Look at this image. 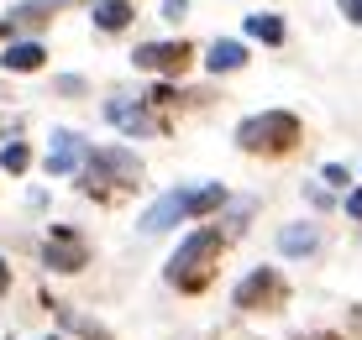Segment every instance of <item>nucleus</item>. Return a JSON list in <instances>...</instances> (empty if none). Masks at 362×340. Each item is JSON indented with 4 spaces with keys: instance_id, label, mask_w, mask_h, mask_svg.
I'll use <instances>...</instances> for the list:
<instances>
[{
    "instance_id": "obj_1",
    "label": "nucleus",
    "mask_w": 362,
    "mask_h": 340,
    "mask_svg": "<svg viewBox=\"0 0 362 340\" xmlns=\"http://www.w3.org/2000/svg\"><path fill=\"white\" fill-rule=\"evenodd\" d=\"M216 257H221V231L199 225L189 241L168 257V283L179 288V293H199V288L216 278Z\"/></svg>"
},
{
    "instance_id": "obj_2",
    "label": "nucleus",
    "mask_w": 362,
    "mask_h": 340,
    "mask_svg": "<svg viewBox=\"0 0 362 340\" xmlns=\"http://www.w3.org/2000/svg\"><path fill=\"white\" fill-rule=\"evenodd\" d=\"M236 142L247 152H289V147H299V121L289 110H263V116L236 126Z\"/></svg>"
},
{
    "instance_id": "obj_3",
    "label": "nucleus",
    "mask_w": 362,
    "mask_h": 340,
    "mask_svg": "<svg viewBox=\"0 0 362 340\" xmlns=\"http://www.w3.org/2000/svg\"><path fill=\"white\" fill-rule=\"evenodd\" d=\"M121 178V188H132L136 178H142V162H136L127 147H100V152H90V168H84V188L90 194H110V183Z\"/></svg>"
},
{
    "instance_id": "obj_4",
    "label": "nucleus",
    "mask_w": 362,
    "mask_h": 340,
    "mask_svg": "<svg viewBox=\"0 0 362 340\" xmlns=\"http://www.w3.org/2000/svg\"><path fill=\"white\" fill-rule=\"evenodd\" d=\"M289 288L273 267H252L242 283H236V309H284Z\"/></svg>"
},
{
    "instance_id": "obj_5",
    "label": "nucleus",
    "mask_w": 362,
    "mask_h": 340,
    "mask_svg": "<svg viewBox=\"0 0 362 340\" xmlns=\"http://www.w3.org/2000/svg\"><path fill=\"white\" fill-rule=\"evenodd\" d=\"M42 262H47L53 272H79L84 262H90V251H84V241H79L74 231H64V225H58L53 241L42 246Z\"/></svg>"
},
{
    "instance_id": "obj_6",
    "label": "nucleus",
    "mask_w": 362,
    "mask_h": 340,
    "mask_svg": "<svg viewBox=\"0 0 362 340\" xmlns=\"http://www.w3.org/2000/svg\"><path fill=\"white\" fill-rule=\"evenodd\" d=\"M105 121H110V126H121V131H132V136L158 131V121L147 116V99H136V95H116V99L105 105Z\"/></svg>"
},
{
    "instance_id": "obj_7",
    "label": "nucleus",
    "mask_w": 362,
    "mask_h": 340,
    "mask_svg": "<svg viewBox=\"0 0 362 340\" xmlns=\"http://www.w3.org/2000/svg\"><path fill=\"white\" fill-rule=\"evenodd\" d=\"M136 68H153V73H179L184 63H189V47L184 42H142L132 53Z\"/></svg>"
},
{
    "instance_id": "obj_8",
    "label": "nucleus",
    "mask_w": 362,
    "mask_h": 340,
    "mask_svg": "<svg viewBox=\"0 0 362 340\" xmlns=\"http://www.w3.org/2000/svg\"><path fill=\"white\" fill-rule=\"evenodd\" d=\"M84 136H74V131H53V152H47V173H69L74 162L84 157Z\"/></svg>"
},
{
    "instance_id": "obj_9",
    "label": "nucleus",
    "mask_w": 362,
    "mask_h": 340,
    "mask_svg": "<svg viewBox=\"0 0 362 340\" xmlns=\"http://www.w3.org/2000/svg\"><path fill=\"white\" fill-rule=\"evenodd\" d=\"M179 215H184V199H179V194H163V199H158V205L142 215V236H158V231H168V225L179 220Z\"/></svg>"
},
{
    "instance_id": "obj_10",
    "label": "nucleus",
    "mask_w": 362,
    "mask_h": 340,
    "mask_svg": "<svg viewBox=\"0 0 362 340\" xmlns=\"http://www.w3.org/2000/svg\"><path fill=\"white\" fill-rule=\"evenodd\" d=\"M242 63H247V47H242V42H231V37L210 42V58H205L210 73H231V68H242Z\"/></svg>"
},
{
    "instance_id": "obj_11",
    "label": "nucleus",
    "mask_w": 362,
    "mask_h": 340,
    "mask_svg": "<svg viewBox=\"0 0 362 340\" xmlns=\"http://www.w3.org/2000/svg\"><path fill=\"white\" fill-rule=\"evenodd\" d=\"M0 63H6L11 73H32V68H42V63H47V53H42V42H11Z\"/></svg>"
},
{
    "instance_id": "obj_12",
    "label": "nucleus",
    "mask_w": 362,
    "mask_h": 340,
    "mask_svg": "<svg viewBox=\"0 0 362 340\" xmlns=\"http://www.w3.org/2000/svg\"><path fill=\"white\" fill-rule=\"evenodd\" d=\"M184 215H205V210H221L226 205V188L221 183H205V188H184Z\"/></svg>"
},
{
    "instance_id": "obj_13",
    "label": "nucleus",
    "mask_w": 362,
    "mask_h": 340,
    "mask_svg": "<svg viewBox=\"0 0 362 340\" xmlns=\"http://www.w3.org/2000/svg\"><path fill=\"white\" fill-rule=\"evenodd\" d=\"M95 27H100V32L132 27V6H127V0H95Z\"/></svg>"
},
{
    "instance_id": "obj_14",
    "label": "nucleus",
    "mask_w": 362,
    "mask_h": 340,
    "mask_svg": "<svg viewBox=\"0 0 362 340\" xmlns=\"http://www.w3.org/2000/svg\"><path fill=\"white\" fill-rule=\"evenodd\" d=\"M247 32H252L257 42H284V16H273V11H257V16H247Z\"/></svg>"
},
{
    "instance_id": "obj_15",
    "label": "nucleus",
    "mask_w": 362,
    "mask_h": 340,
    "mask_svg": "<svg viewBox=\"0 0 362 340\" xmlns=\"http://www.w3.org/2000/svg\"><path fill=\"white\" fill-rule=\"evenodd\" d=\"M284 257H305L310 246H315V225H294V231H284Z\"/></svg>"
},
{
    "instance_id": "obj_16",
    "label": "nucleus",
    "mask_w": 362,
    "mask_h": 340,
    "mask_svg": "<svg viewBox=\"0 0 362 340\" xmlns=\"http://www.w3.org/2000/svg\"><path fill=\"white\" fill-rule=\"evenodd\" d=\"M47 11H53V0H32V6H16V11H11V21H16V27H42Z\"/></svg>"
},
{
    "instance_id": "obj_17",
    "label": "nucleus",
    "mask_w": 362,
    "mask_h": 340,
    "mask_svg": "<svg viewBox=\"0 0 362 340\" xmlns=\"http://www.w3.org/2000/svg\"><path fill=\"white\" fill-rule=\"evenodd\" d=\"M0 168H6V173H21V168H27V147H21V142H11L6 152H0Z\"/></svg>"
},
{
    "instance_id": "obj_18",
    "label": "nucleus",
    "mask_w": 362,
    "mask_h": 340,
    "mask_svg": "<svg viewBox=\"0 0 362 340\" xmlns=\"http://www.w3.org/2000/svg\"><path fill=\"white\" fill-rule=\"evenodd\" d=\"M341 11H346V21H362V0H341Z\"/></svg>"
},
{
    "instance_id": "obj_19",
    "label": "nucleus",
    "mask_w": 362,
    "mask_h": 340,
    "mask_svg": "<svg viewBox=\"0 0 362 340\" xmlns=\"http://www.w3.org/2000/svg\"><path fill=\"white\" fill-rule=\"evenodd\" d=\"M346 215H352V220H362V188H357L352 199H346Z\"/></svg>"
},
{
    "instance_id": "obj_20",
    "label": "nucleus",
    "mask_w": 362,
    "mask_h": 340,
    "mask_svg": "<svg viewBox=\"0 0 362 340\" xmlns=\"http://www.w3.org/2000/svg\"><path fill=\"white\" fill-rule=\"evenodd\" d=\"M184 6L189 0H163V16H184Z\"/></svg>"
},
{
    "instance_id": "obj_21",
    "label": "nucleus",
    "mask_w": 362,
    "mask_h": 340,
    "mask_svg": "<svg viewBox=\"0 0 362 340\" xmlns=\"http://www.w3.org/2000/svg\"><path fill=\"white\" fill-rule=\"evenodd\" d=\"M11 288V267H6V257H0V293Z\"/></svg>"
},
{
    "instance_id": "obj_22",
    "label": "nucleus",
    "mask_w": 362,
    "mask_h": 340,
    "mask_svg": "<svg viewBox=\"0 0 362 340\" xmlns=\"http://www.w3.org/2000/svg\"><path fill=\"white\" fill-rule=\"evenodd\" d=\"M47 340H64V335H47Z\"/></svg>"
}]
</instances>
